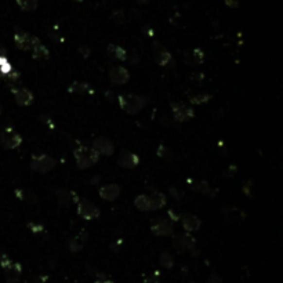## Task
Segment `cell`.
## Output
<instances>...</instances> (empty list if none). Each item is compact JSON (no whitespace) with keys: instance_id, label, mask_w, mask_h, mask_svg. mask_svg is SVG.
Listing matches in <instances>:
<instances>
[{"instance_id":"d4e9b609","label":"cell","mask_w":283,"mask_h":283,"mask_svg":"<svg viewBox=\"0 0 283 283\" xmlns=\"http://www.w3.org/2000/svg\"><path fill=\"white\" fill-rule=\"evenodd\" d=\"M32 57L35 60H47L50 57V52L44 44L39 43L32 49Z\"/></svg>"},{"instance_id":"4fadbf2b","label":"cell","mask_w":283,"mask_h":283,"mask_svg":"<svg viewBox=\"0 0 283 283\" xmlns=\"http://www.w3.org/2000/svg\"><path fill=\"white\" fill-rule=\"evenodd\" d=\"M93 149H95L100 156L105 155V156H111L115 152V145L109 138L106 137H97L93 141Z\"/></svg>"},{"instance_id":"2e32d148","label":"cell","mask_w":283,"mask_h":283,"mask_svg":"<svg viewBox=\"0 0 283 283\" xmlns=\"http://www.w3.org/2000/svg\"><path fill=\"white\" fill-rule=\"evenodd\" d=\"M98 195L103 197L106 202H113L116 200L120 195V187L118 184H106L98 189Z\"/></svg>"},{"instance_id":"f1b7e54d","label":"cell","mask_w":283,"mask_h":283,"mask_svg":"<svg viewBox=\"0 0 283 283\" xmlns=\"http://www.w3.org/2000/svg\"><path fill=\"white\" fill-rule=\"evenodd\" d=\"M160 264H162V266L166 268V269L173 268V266H174V258H173L172 254L167 253V251L162 253V256H160Z\"/></svg>"},{"instance_id":"9a60e30c","label":"cell","mask_w":283,"mask_h":283,"mask_svg":"<svg viewBox=\"0 0 283 283\" xmlns=\"http://www.w3.org/2000/svg\"><path fill=\"white\" fill-rule=\"evenodd\" d=\"M118 164H119L120 167H123V169H134V167H137L138 164H140V158L134 152L123 151L118 156Z\"/></svg>"},{"instance_id":"52a82bcc","label":"cell","mask_w":283,"mask_h":283,"mask_svg":"<svg viewBox=\"0 0 283 283\" xmlns=\"http://www.w3.org/2000/svg\"><path fill=\"white\" fill-rule=\"evenodd\" d=\"M151 232L156 235V236H173L174 233V225H173L170 218H155V221L151 224Z\"/></svg>"},{"instance_id":"5b68a950","label":"cell","mask_w":283,"mask_h":283,"mask_svg":"<svg viewBox=\"0 0 283 283\" xmlns=\"http://www.w3.org/2000/svg\"><path fill=\"white\" fill-rule=\"evenodd\" d=\"M22 144V137L13 127L0 130V145L4 149H16Z\"/></svg>"},{"instance_id":"ba28073f","label":"cell","mask_w":283,"mask_h":283,"mask_svg":"<svg viewBox=\"0 0 283 283\" xmlns=\"http://www.w3.org/2000/svg\"><path fill=\"white\" fill-rule=\"evenodd\" d=\"M173 116L177 122H188L195 118V111L192 106H189L184 103H174L172 105Z\"/></svg>"},{"instance_id":"30bf717a","label":"cell","mask_w":283,"mask_h":283,"mask_svg":"<svg viewBox=\"0 0 283 283\" xmlns=\"http://www.w3.org/2000/svg\"><path fill=\"white\" fill-rule=\"evenodd\" d=\"M10 90L14 95V100L18 105L21 106H28L31 104L34 103V94L28 90V88H24V87H16L13 85H10Z\"/></svg>"},{"instance_id":"e0dca14e","label":"cell","mask_w":283,"mask_h":283,"mask_svg":"<svg viewBox=\"0 0 283 283\" xmlns=\"http://www.w3.org/2000/svg\"><path fill=\"white\" fill-rule=\"evenodd\" d=\"M181 223H182L184 230L188 232V233L199 231V230H200V227H202V221H200V218L195 214L182 215Z\"/></svg>"},{"instance_id":"ab89813d","label":"cell","mask_w":283,"mask_h":283,"mask_svg":"<svg viewBox=\"0 0 283 283\" xmlns=\"http://www.w3.org/2000/svg\"><path fill=\"white\" fill-rule=\"evenodd\" d=\"M206 283H221V279H220V276H217L215 274L210 275V278H209V281Z\"/></svg>"},{"instance_id":"5bb4252c","label":"cell","mask_w":283,"mask_h":283,"mask_svg":"<svg viewBox=\"0 0 283 283\" xmlns=\"http://www.w3.org/2000/svg\"><path fill=\"white\" fill-rule=\"evenodd\" d=\"M187 184H188V187L192 191H196L199 194H203V195H209V196H215L217 195V192L218 191H215L213 189V187L206 182V181H196V180H192V178H188L187 180Z\"/></svg>"},{"instance_id":"83f0119b","label":"cell","mask_w":283,"mask_h":283,"mask_svg":"<svg viewBox=\"0 0 283 283\" xmlns=\"http://www.w3.org/2000/svg\"><path fill=\"white\" fill-rule=\"evenodd\" d=\"M22 11H34L39 6V0H16Z\"/></svg>"},{"instance_id":"d6a6232c","label":"cell","mask_w":283,"mask_h":283,"mask_svg":"<svg viewBox=\"0 0 283 283\" xmlns=\"http://www.w3.org/2000/svg\"><path fill=\"white\" fill-rule=\"evenodd\" d=\"M94 283H115V282L112 281L109 276H106L105 274H100V272H95Z\"/></svg>"},{"instance_id":"8992f818","label":"cell","mask_w":283,"mask_h":283,"mask_svg":"<svg viewBox=\"0 0 283 283\" xmlns=\"http://www.w3.org/2000/svg\"><path fill=\"white\" fill-rule=\"evenodd\" d=\"M14 42H16V46H17L18 49H19V50H24V52L32 50L36 44L42 43L39 37H36L34 35L28 34L25 31H21V29H17V31H16Z\"/></svg>"},{"instance_id":"9c48e42d","label":"cell","mask_w":283,"mask_h":283,"mask_svg":"<svg viewBox=\"0 0 283 283\" xmlns=\"http://www.w3.org/2000/svg\"><path fill=\"white\" fill-rule=\"evenodd\" d=\"M154 55L156 64L160 65V67H172V65H174V60H173L170 52L160 43L154 44Z\"/></svg>"},{"instance_id":"f35d334b","label":"cell","mask_w":283,"mask_h":283,"mask_svg":"<svg viewBox=\"0 0 283 283\" xmlns=\"http://www.w3.org/2000/svg\"><path fill=\"white\" fill-rule=\"evenodd\" d=\"M49 281V276L47 275H39L35 278V281L32 283H46Z\"/></svg>"},{"instance_id":"8d00e7d4","label":"cell","mask_w":283,"mask_h":283,"mask_svg":"<svg viewBox=\"0 0 283 283\" xmlns=\"http://www.w3.org/2000/svg\"><path fill=\"white\" fill-rule=\"evenodd\" d=\"M39 120H40L42 123H44V124H47L50 129H54V123H53V119L50 116H47V115H40V116H39Z\"/></svg>"},{"instance_id":"836d02e7","label":"cell","mask_w":283,"mask_h":283,"mask_svg":"<svg viewBox=\"0 0 283 283\" xmlns=\"http://www.w3.org/2000/svg\"><path fill=\"white\" fill-rule=\"evenodd\" d=\"M11 263H13L11 258H10L6 253H1V254H0V266H1L3 269H6Z\"/></svg>"},{"instance_id":"ee69618b","label":"cell","mask_w":283,"mask_h":283,"mask_svg":"<svg viewBox=\"0 0 283 283\" xmlns=\"http://www.w3.org/2000/svg\"><path fill=\"white\" fill-rule=\"evenodd\" d=\"M105 97H108V100H113V94H112L111 91H105Z\"/></svg>"},{"instance_id":"d590c367","label":"cell","mask_w":283,"mask_h":283,"mask_svg":"<svg viewBox=\"0 0 283 283\" xmlns=\"http://www.w3.org/2000/svg\"><path fill=\"white\" fill-rule=\"evenodd\" d=\"M77 52H79V54H80L83 58H88L90 54H91V50H90L88 46H80V47L77 49Z\"/></svg>"},{"instance_id":"f546056e","label":"cell","mask_w":283,"mask_h":283,"mask_svg":"<svg viewBox=\"0 0 283 283\" xmlns=\"http://www.w3.org/2000/svg\"><path fill=\"white\" fill-rule=\"evenodd\" d=\"M156 154L159 158H162V159H166V160H170L173 159V152L163 144H160V145L158 146V151H156Z\"/></svg>"},{"instance_id":"d6986e66","label":"cell","mask_w":283,"mask_h":283,"mask_svg":"<svg viewBox=\"0 0 283 283\" xmlns=\"http://www.w3.org/2000/svg\"><path fill=\"white\" fill-rule=\"evenodd\" d=\"M86 239H87V232L85 231V230H82V231L79 232L75 238H72V239L68 242L69 251H72V253H77V251H80V250L85 248Z\"/></svg>"},{"instance_id":"ffe728a7","label":"cell","mask_w":283,"mask_h":283,"mask_svg":"<svg viewBox=\"0 0 283 283\" xmlns=\"http://www.w3.org/2000/svg\"><path fill=\"white\" fill-rule=\"evenodd\" d=\"M57 199L61 205L64 206H69L71 203H76L79 200V196L76 195V192H72V191H67V189H58L55 192Z\"/></svg>"},{"instance_id":"44dd1931","label":"cell","mask_w":283,"mask_h":283,"mask_svg":"<svg viewBox=\"0 0 283 283\" xmlns=\"http://www.w3.org/2000/svg\"><path fill=\"white\" fill-rule=\"evenodd\" d=\"M149 197V206H151V210H159L162 207L166 206L167 203V199H166V195L162 194V192H158L155 191L154 194Z\"/></svg>"},{"instance_id":"277c9868","label":"cell","mask_w":283,"mask_h":283,"mask_svg":"<svg viewBox=\"0 0 283 283\" xmlns=\"http://www.w3.org/2000/svg\"><path fill=\"white\" fill-rule=\"evenodd\" d=\"M76 210L77 214L80 215L83 220H87V221L97 220L101 215L100 207L94 205L93 202L83 199V197H79V200L76 202Z\"/></svg>"},{"instance_id":"cb8c5ba5","label":"cell","mask_w":283,"mask_h":283,"mask_svg":"<svg viewBox=\"0 0 283 283\" xmlns=\"http://www.w3.org/2000/svg\"><path fill=\"white\" fill-rule=\"evenodd\" d=\"M16 196L19 199V200H24V202H28V203H37V195L34 194L32 191L25 188H19L14 191Z\"/></svg>"},{"instance_id":"3957f363","label":"cell","mask_w":283,"mask_h":283,"mask_svg":"<svg viewBox=\"0 0 283 283\" xmlns=\"http://www.w3.org/2000/svg\"><path fill=\"white\" fill-rule=\"evenodd\" d=\"M55 164H57V162L52 156L46 154H35L32 155L29 166H31V170L44 174V173H49L50 170H53L55 167Z\"/></svg>"},{"instance_id":"6da1fadb","label":"cell","mask_w":283,"mask_h":283,"mask_svg":"<svg viewBox=\"0 0 283 283\" xmlns=\"http://www.w3.org/2000/svg\"><path fill=\"white\" fill-rule=\"evenodd\" d=\"M73 156H75L77 169H80V170L90 169L95 163H98V160H100V154L93 148L83 145V144L77 145L76 149L73 151Z\"/></svg>"},{"instance_id":"7402d4cb","label":"cell","mask_w":283,"mask_h":283,"mask_svg":"<svg viewBox=\"0 0 283 283\" xmlns=\"http://www.w3.org/2000/svg\"><path fill=\"white\" fill-rule=\"evenodd\" d=\"M68 91L69 93H75V94H91V93H94L93 87L86 82H73L68 87Z\"/></svg>"},{"instance_id":"4316f807","label":"cell","mask_w":283,"mask_h":283,"mask_svg":"<svg viewBox=\"0 0 283 283\" xmlns=\"http://www.w3.org/2000/svg\"><path fill=\"white\" fill-rule=\"evenodd\" d=\"M134 206L137 207L140 212H149L151 206H149V197L148 195H138L134 200Z\"/></svg>"},{"instance_id":"b9f144b4","label":"cell","mask_w":283,"mask_h":283,"mask_svg":"<svg viewBox=\"0 0 283 283\" xmlns=\"http://www.w3.org/2000/svg\"><path fill=\"white\" fill-rule=\"evenodd\" d=\"M170 194L174 195V199H176V200H180L181 199V194L176 188H170Z\"/></svg>"},{"instance_id":"603a6c76","label":"cell","mask_w":283,"mask_h":283,"mask_svg":"<svg viewBox=\"0 0 283 283\" xmlns=\"http://www.w3.org/2000/svg\"><path fill=\"white\" fill-rule=\"evenodd\" d=\"M108 54L111 55L112 58L118 61H126L127 60V52L118 44L111 43L108 46Z\"/></svg>"},{"instance_id":"f6af8a7d","label":"cell","mask_w":283,"mask_h":283,"mask_svg":"<svg viewBox=\"0 0 283 283\" xmlns=\"http://www.w3.org/2000/svg\"><path fill=\"white\" fill-rule=\"evenodd\" d=\"M144 283H154V279H152V278H149V279H145V281H144Z\"/></svg>"},{"instance_id":"e575fe53","label":"cell","mask_w":283,"mask_h":283,"mask_svg":"<svg viewBox=\"0 0 283 283\" xmlns=\"http://www.w3.org/2000/svg\"><path fill=\"white\" fill-rule=\"evenodd\" d=\"M28 228L34 232V233H40V232H43V230H44L43 225H42V224H37V223H29L28 224Z\"/></svg>"},{"instance_id":"8fae6325","label":"cell","mask_w":283,"mask_h":283,"mask_svg":"<svg viewBox=\"0 0 283 283\" xmlns=\"http://www.w3.org/2000/svg\"><path fill=\"white\" fill-rule=\"evenodd\" d=\"M174 246L178 250H189L192 251V256H195V248H196V240L191 236V233H181L176 236L174 239Z\"/></svg>"},{"instance_id":"4dcf8cb0","label":"cell","mask_w":283,"mask_h":283,"mask_svg":"<svg viewBox=\"0 0 283 283\" xmlns=\"http://www.w3.org/2000/svg\"><path fill=\"white\" fill-rule=\"evenodd\" d=\"M212 95L210 94H196V95H191L189 97V101L191 104H195V105H200V104H205L207 101H210Z\"/></svg>"},{"instance_id":"484cf974","label":"cell","mask_w":283,"mask_h":283,"mask_svg":"<svg viewBox=\"0 0 283 283\" xmlns=\"http://www.w3.org/2000/svg\"><path fill=\"white\" fill-rule=\"evenodd\" d=\"M185 61H187V64H188V65L202 64V62L205 61V53L202 52L200 49H195L194 52L189 54V57Z\"/></svg>"},{"instance_id":"ac0fdd59","label":"cell","mask_w":283,"mask_h":283,"mask_svg":"<svg viewBox=\"0 0 283 283\" xmlns=\"http://www.w3.org/2000/svg\"><path fill=\"white\" fill-rule=\"evenodd\" d=\"M6 282L7 283H18L21 279V275H22V266L19 263H11L6 269Z\"/></svg>"},{"instance_id":"7bdbcfd3","label":"cell","mask_w":283,"mask_h":283,"mask_svg":"<svg viewBox=\"0 0 283 283\" xmlns=\"http://www.w3.org/2000/svg\"><path fill=\"white\" fill-rule=\"evenodd\" d=\"M6 54H7L6 47H4L3 44H0V57H6Z\"/></svg>"},{"instance_id":"1f68e13d","label":"cell","mask_w":283,"mask_h":283,"mask_svg":"<svg viewBox=\"0 0 283 283\" xmlns=\"http://www.w3.org/2000/svg\"><path fill=\"white\" fill-rule=\"evenodd\" d=\"M111 18L115 24H123V22L126 21V17H124L123 10H115V11L112 13Z\"/></svg>"},{"instance_id":"60d3db41","label":"cell","mask_w":283,"mask_h":283,"mask_svg":"<svg viewBox=\"0 0 283 283\" xmlns=\"http://www.w3.org/2000/svg\"><path fill=\"white\" fill-rule=\"evenodd\" d=\"M225 3H227V6H230L232 9H236L239 6V3L236 0H225Z\"/></svg>"},{"instance_id":"7a4b0ae2","label":"cell","mask_w":283,"mask_h":283,"mask_svg":"<svg viewBox=\"0 0 283 283\" xmlns=\"http://www.w3.org/2000/svg\"><path fill=\"white\" fill-rule=\"evenodd\" d=\"M116 98H118L120 109H123L129 115H137L138 112L144 109V106L148 104L145 97L137 94H119Z\"/></svg>"},{"instance_id":"bcb514c9","label":"cell","mask_w":283,"mask_h":283,"mask_svg":"<svg viewBox=\"0 0 283 283\" xmlns=\"http://www.w3.org/2000/svg\"><path fill=\"white\" fill-rule=\"evenodd\" d=\"M1 112H3V106H1V104H0V115H1Z\"/></svg>"},{"instance_id":"7c38bea8","label":"cell","mask_w":283,"mask_h":283,"mask_svg":"<svg viewBox=\"0 0 283 283\" xmlns=\"http://www.w3.org/2000/svg\"><path fill=\"white\" fill-rule=\"evenodd\" d=\"M109 80L116 86H123L130 80L129 71L123 67H112L109 69Z\"/></svg>"},{"instance_id":"74e56055","label":"cell","mask_w":283,"mask_h":283,"mask_svg":"<svg viewBox=\"0 0 283 283\" xmlns=\"http://www.w3.org/2000/svg\"><path fill=\"white\" fill-rule=\"evenodd\" d=\"M251 185H253V182L251 181H246L245 184H243V192L246 194V196H249V197H253V194H251Z\"/></svg>"}]
</instances>
